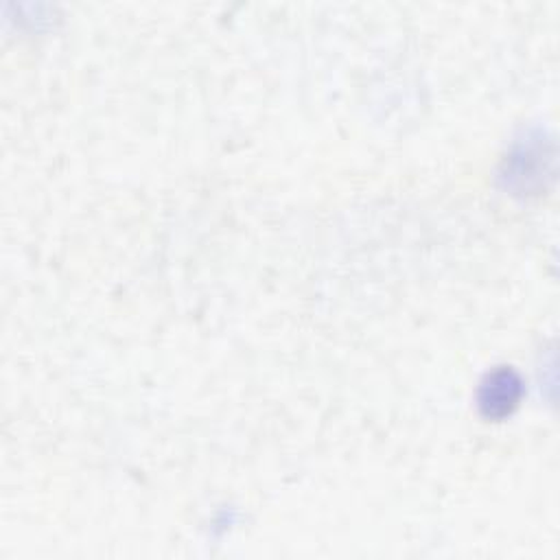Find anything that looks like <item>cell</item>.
<instances>
[{
    "instance_id": "cell-1",
    "label": "cell",
    "mask_w": 560,
    "mask_h": 560,
    "mask_svg": "<svg viewBox=\"0 0 560 560\" xmlns=\"http://www.w3.org/2000/svg\"><path fill=\"white\" fill-rule=\"evenodd\" d=\"M521 398V381L512 370H497L479 392V405L486 416L501 418L510 413Z\"/></svg>"
}]
</instances>
